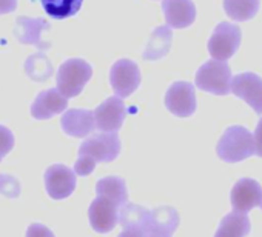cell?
<instances>
[{"label":"cell","instance_id":"cell-1","mask_svg":"<svg viewBox=\"0 0 262 237\" xmlns=\"http://www.w3.org/2000/svg\"><path fill=\"white\" fill-rule=\"evenodd\" d=\"M216 153L217 157L227 163L242 162L256 153L253 134L245 127L233 125L221 136L216 145Z\"/></svg>","mask_w":262,"mask_h":237},{"label":"cell","instance_id":"cell-2","mask_svg":"<svg viewBox=\"0 0 262 237\" xmlns=\"http://www.w3.org/2000/svg\"><path fill=\"white\" fill-rule=\"evenodd\" d=\"M93 76V68L82 59L63 62L57 71V89L67 99L79 96Z\"/></svg>","mask_w":262,"mask_h":237},{"label":"cell","instance_id":"cell-3","mask_svg":"<svg viewBox=\"0 0 262 237\" xmlns=\"http://www.w3.org/2000/svg\"><path fill=\"white\" fill-rule=\"evenodd\" d=\"M196 86L214 96H227L231 86V69L222 60H208L196 73Z\"/></svg>","mask_w":262,"mask_h":237},{"label":"cell","instance_id":"cell-4","mask_svg":"<svg viewBox=\"0 0 262 237\" xmlns=\"http://www.w3.org/2000/svg\"><path fill=\"white\" fill-rule=\"evenodd\" d=\"M120 153V139L117 131L113 133H99L90 136L79 147V156H86L91 160L97 162H113Z\"/></svg>","mask_w":262,"mask_h":237},{"label":"cell","instance_id":"cell-5","mask_svg":"<svg viewBox=\"0 0 262 237\" xmlns=\"http://www.w3.org/2000/svg\"><path fill=\"white\" fill-rule=\"evenodd\" d=\"M241 37L242 34L237 25L230 22H222L214 28L208 40V53L216 60L225 62L230 57H233L234 53L237 51L241 45Z\"/></svg>","mask_w":262,"mask_h":237},{"label":"cell","instance_id":"cell-6","mask_svg":"<svg viewBox=\"0 0 262 237\" xmlns=\"http://www.w3.org/2000/svg\"><path fill=\"white\" fill-rule=\"evenodd\" d=\"M110 83L119 97H129L141 85L139 66L128 59L117 60L110 71Z\"/></svg>","mask_w":262,"mask_h":237},{"label":"cell","instance_id":"cell-7","mask_svg":"<svg viewBox=\"0 0 262 237\" xmlns=\"http://www.w3.org/2000/svg\"><path fill=\"white\" fill-rule=\"evenodd\" d=\"M77 180L76 173L65 165H51L45 171V186L47 193L54 200H62L70 197L76 189Z\"/></svg>","mask_w":262,"mask_h":237},{"label":"cell","instance_id":"cell-8","mask_svg":"<svg viewBox=\"0 0 262 237\" xmlns=\"http://www.w3.org/2000/svg\"><path fill=\"white\" fill-rule=\"evenodd\" d=\"M88 219L96 232H110L119 222V206L111 199L97 196L88 208Z\"/></svg>","mask_w":262,"mask_h":237},{"label":"cell","instance_id":"cell-9","mask_svg":"<svg viewBox=\"0 0 262 237\" xmlns=\"http://www.w3.org/2000/svg\"><path fill=\"white\" fill-rule=\"evenodd\" d=\"M230 89L245 100L256 114H262V77L254 73H241L231 79Z\"/></svg>","mask_w":262,"mask_h":237},{"label":"cell","instance_id":"cell-10","mask_svg":"<svg viewBox=\"0 0 262 237\" xmlns=\"http://www.w3.org/2000/svg\"><path fill=\"white\" fill-rule=\"evenodd\" d=\"M93 112H94L96 128L102 133L119 131L125 121V115H126L125 105L122 102V97H119V96L106 99Z\"/></svg>","mask_w":262,"mask_h":237},{"label":"cell","instance_id":"cell-11","mask_svg":"<svg viewBox=\"0 0 262 237\" xmlns=\"http://www.w3.org/2000/svg\"><path fill=\"white\" fill-rule=\"evenodd\" d=\"M167 109L178 117H190L196 111L194 86L188 82H174L165 94Z\"/></svg>","mask_w":262,"mask_h":237},{"label":"cell","instance_id":"cell-12","mask_svg":"<svg viewBox=\"0 0 262 237\" xmlns=\"http://www.w3.org/2000/svg\"><path fill=\"white\" fill-rule=\"evenodd\" d=\"M231 206L233 211L247 214L253 208L262 205V186L254 179H239L231 189Z\"/></svg>","mask_w":262,"mask_h":237},{"label":"cell","instance_id":"cell-13","mask_svg":"<svg viewBox=\"0 0 262 237\" xmlns=\"http://www.w3.org/2000/svg\"><path fill=\"white\" fill-rule=\"evenodd\" d=\"M162 11L167 25L176 30L187 28L196 20V7L193 0H162Z\"/></svg>","mask_w":262,"mask_h":237},{"label":"cell","instance_id":"cell-14","mask_svg":"<svg viewBox=\"0 0 262 237\" xmlns=\"http://www.w3.org/2000/svg\"><path fill=\"white\" fill-rule=\"evenodd\" d=\"M60 127L71 137H86L94 128V112L90 109H68L60 118Z\"/></svg>","mask_w":262,"mask_h":237},{"label":"cell","instance_id":"cell-15","mask_svg":"<svg viewBox=\"0 0 262 237\" xmlns=\"http://www.w3.org/2000/svg\"><path fill=\"white\" fill-rule=\"evenodd\" d=\"M68 99L59 92V89L51 88L42 91L31 105V115L39 121H47L56 114H60L67 109Z\"/></svg>","mask_w":262,"mask_h":237},{"label":"cell","instance_id":"cell-16","mask_svg":"<svg viewBox=\"0 0 262 237\" xmlns=\"http://www.w3.org/2000/svg\"><path fill=\"white\" fill-rule=\"evenodd\" d=\"M50 25L42 19H31V17H19L14 27L16 37L27 45H34L39 50H48L50 45L40 39L42 31L48 30Z\"/></svg>","mask_w":262,"mask_h":237},{"label":"cell","instance_id":"cell-17","mask_svg":"<svg viewBox=\"0 0 262 237\" xmlns=\"http://www.w3.org/2000/svg\"><path fill=\"white\" fill-rule=\"evenodd\" d=\"M179 226V214L171 206H159L153 211H150L147 223H145V232H161L171 235Z\"/></svg>","mask_w":262,"mask_h":237},{"label":"cell","instance_id":"cell-18","mask_svg":"<svg viewBox=\"0 0 262 237\" xmlns=\"http://www.w3.org/2000/svg\"><path fill=\"white\" fill-rule=\"evenodd\" d=\"M251 223L247 214L242 212H228L222 217L214 237H247L250 234Z\"/></svg>","mask_w":262,"mask_h":237},{"label":"cell","instance_id":"cell-19","mask_svg":"<svg viewBox=\"0 0 262 237\" xmlns=\"http://www.w3.org/2000/svg\"><path fill=\"white\" fill-rule=\"evenodd\" d=\"M96 193H97V196H103V197L111 199L119 208H122L128 202L126 183L123 179L116 177V176L100 179L96 183Z\"/></svg>","mask_w":262,"mask_h":237},{"label":"cell","instance_id":"cell-20","mask_svg":"<svg viewBox=\"0 0 262 237\" xmlns=\"http://www.w3.org/2000/svg\"><path fill=\"white\" fill-rule=\"evenodd\" d=\"M171 40H173V33L170 30V27H158L148 42V46L144 53V59L145 60H158L162 59L164 56H167V53L170 51L171 46Z\"/></svg>","mask_w":262,"mask_h":237},{"label":"cell","instance_id":"cell-21","mask_svg":"<svg viewBox=\"0 0 262 237\" xmlns=\"http://www.w3.org/2000/svg\"><path fill=\"white\" fill-rule=\"evenodd\" d=\"M259 5L260 0H224L225 14L237 22L251 20L259 11Z\"/></svg>","mask_w":262,"mask_h":237},{"label":"cell","instance_id":"cell-22","mask_svg":"<svg viewBox=\"0 0 262 237\" xmlns=\"http://www.w3.org/2000/svg\"><path fill=\"white\" fill-rule=\"evenodd\" d=\"M40 4L51 19L63 20L80 11L83 0H40Z\"/></svg>","mask_w":262,"mask_h":237},{"label":"cell","instance_id":"cell-23","mask_svg":"<svg viewBox=\"0 0 262 237\" xmlns=\"http://www.w3.org/2000/svg\"><path fill=\"white\" fill-rule=\"evenodd\" d=\"M150 211L144 206L133 205V203H125L119 211V222L123 229H144L148 219Z\"/></svg>","mask_w":262,"mask_h":237},{"label":"cell","instance_id":"cell-24","mask_svg":"<svg viewBox=\"0 0 262 237\" xmlns=\"http://www.w3.org/2000/svg\"><path fill=\"white\" fill-rule=\"evenodd\" d=\"M0 194L16 199L20 194V183L10 174H0Z\"/></svg>","mask_w":262,"mask_h":237},{"label":"cell","instance_id":"cell-25","mask_svg":"<svg viewBox=\"0 0 262 237\" xmlns=\"http://www.w3.org/2000/svg\"><path fill=\"white\" fill-rule=\"evenodd\" d=\"M14 148V134L4 125H0V162Z\"/></svg>","mask_w":262,"mask_h":237},{"label":"cell","instance_id":"cell-26","mask_svg":"<svg viewBox=\"0 0 262 237\" xmlns=\"http://www.w3.org/2000/svg\"><path fill=\"white\" fill-rule=\"evenodd\" d=\"M96 168V162L91 160L86 156H79L76 163H74V173L76 176H88L94 171Z\"/></svg>","mask_w":262,"mask_h":237},{"label":"cell","instance_id":"cell-27","mask_svg":"<svg viewBox=\"0 0 262 237\" xmlns=\"http://www.w3.org/2000/svg\"><path fill=\"white\" fill-rule=\"evenodd\" d=\"M27 237H56L51 229L42 223H33L27 229Z\"/></svg>","mask_w":262,"mask_h":237},{"label":"cell","instance_id":"cell-28","mask_svg":"<svg viewBox=\"0 0 262 237\" xmlns=\"http://www.w3.org/2000/svg\"><path fill=\"white\" fill-rule=\"evenodd\" d=\"M253 139H254V150H256L254 154L262 157V117L259 118V122H257V127L254 130Z\"/></svg>","mask_w":262,"mask_h":237},{"label":"cell","instance_id":"cell-29","mask_svg":"<svg viewBox=\"0 0 262 237\" xmlns=\"http://www.w3.org/2000/svg\"><path fill=\"white\" fill-rule=\"evenodd\" d=\"M17 8V0H0V16L10 14L16 11Z\"/></svg>","mask_w":262,"mask_h":237},{"label":"cell","instance_id":"cell-30","mask_svg":"<svg viewBox=\"0 0 262 237\" xmlns=\"http://www.w3.org/2000/svg\"><path fill=\"white\" fill-rule=\"evenodd\" d=\"M145 231L144 229H123L117 237H144Z\"/></svg>","mask_w":262,"mask_h":237},{"label":"cell","instance_id":"cell-31","mask_svg":"<svg viewBox=\"0 0 262 237\" xmlns=\"http://www.w3.org/2000/svg\"><path fill=\"white\" fill-rule=\"evenodd\" d=\"M144 237H171L168 234H161V232H145Z\"/></svg>","mask_w":262,"mask_h":237},{"label":"cell","instance_id":"cell-32","mask_svg":"<svg viewBox=\"0 0 262 237\" xmlns=\"http://www.w3.org/2000/svg\"><path fill=\"white\" fill-rule=\"evenodd\" d=\"M259 208H260V209H262V205H260V206H259Z\"/></svg>","mask_w":262,"mask_h":237}]
</instances>
